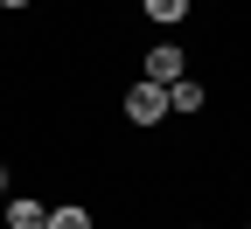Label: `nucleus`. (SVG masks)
<instances>
[{
    "label": "nucleus",
    "instance_id": "obj_1",
    "mask_svg": "<svg viewBox=\"0 0 251 229\" xmlns=\"http://www.w3.org/2000/svg\"><path fill=\"white\" fill-rule=\"evenodd\" d=\"M126 111H133V125H161L168 118V90L161 83H133L126 90Z\"/></svg>",
    "mask_w": 251,
    "mask_h": 229
},
{
    "label": "nucleus",
    "instance_id": "obj_2",
    "mask_svg": "<svg viewBox=\"0 0 251 229\" xmlns=\"http://www.w3.org/2000/svg\"><path fill=\"white\" fill-rule=\"evenodd\" d=\"M175 77H181V49H175V42H161V49L147 56V77H140V83H161V90H168Z\"/></svg>",
    "mask_w": 251,
    "mask_h": 229
},
{
    "label": "nucleus",
    "instance_id": "obj_3",
    "mask_svg": "<svg viewBox=\"0 0 251 229\" xmlns=\"http://www.w3.org/2000/svg\"><path fill=\"white\" fill-rule=\"evenodd\" d=\"M42 222H49L42 202H28V194H14V202H7V229H42Z\"/></svg>",
    "mask_w": 251,
    "mask_h": 229
},
{
    "label": "nucleus",
    "instance_id": "obj_4",
    "mask_svg": "<svg viewBox=\"0 0 251 229\" xmlns=\"http://www.w3.org/2000/svg\"><path fill=\"white\" fill-rule=\"evenodd\" d=\"M168 111H202V83L175 77V83H168Z\"/></svg>",
    "mask_w": 251,
    "mask_h": 229
},
{
    "label": "nucleus",
    "instance_id": "obj_5",
    "mask_svg": "<svg viewBox=\"0 0 251 229\" xmlns=\"http://www.w3.org/2000/svg\"><path fill=\"white\" fill-rule=\"evenodd\" d=\"M42 229H91V215L70 202V208H49V222H42Z\"/></svg>",
    "mask_w": 251,
    "mask_h": 229
},
{
    "label": "nucleus",
    "instance_id": "obj_6",
    "mask_svg": "<svg viewBox=\"0 0 251 229\" xmlns=\"http://www.w3.org/2000/svg\"><path fill=\"white\" fill-rule=\"evenodd\" d=\"M147 14H153V21H168V28H175V21L188 14V0H147Z\"/></svg>",
    "mask_w": 251,
    "mask_h": 229
},
{
    "label": "nucleus",
    "instance_id": "obj_7",
    "mask_svg": "<svg viewBox=\"0 0 251 229\" xmlns=\"http://www.w3.org/2000/svg\"><path fill=\"white\" fill-rule=\"evenodd\" d=\"M0 7H28V0H0Z\"/></svg>",
    "mask_w": 251,
    "mask_h": 229
},
{
    "label": "nucleus",
    "instance_id": "obj_8",
    "mask_svg": "<svg viewBox=\"0 0 251 229\" xmlns=\"http://www.w3.org/2000/svg\"><path fill=\"white\" fill-rule=\"evenodd\" d=\"M0 194H7V167H0Z\"/></svg>",
    "mask_w": 251,
    "mask_h": 229
}]
</instances>
